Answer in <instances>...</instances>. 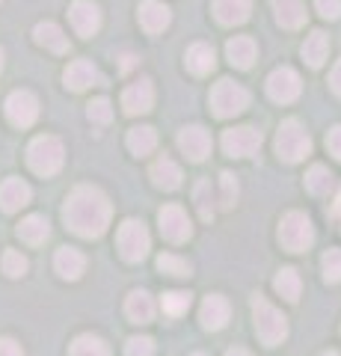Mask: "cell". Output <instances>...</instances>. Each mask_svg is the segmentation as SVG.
<instances>
[{"label": "cell", "instance_id": "22", "mask_svg": "<svg viewBox=\"0 0 341 356\" xmlns=\"http://www.w3.org/2000/svg\"><path fill=\"white\" fill-rule=\"evenodd\" d=\"M53 267H57V273L63 276V280H81L83 270H86V259H83V252L78 250H72V247H60L57 255H53Z\"/></svg>", "mask_w": 341, "mask_h": 356}, {"label": "cell", "instance_id": "8", "mask_svg": "<svg viewBox=\"0 0 341 356\" xmlns=\"http://www.w3.org/2000/svg\"><path fill=\"white\" fill-rule=\"evenodd\" d=\"M300 92H303V81H300V74H297L294 69L282 65V69L270 72V77H267V95L276 104H291V102L300 98Z\"/></svg>", "mask_w": 341, "mask_h": 356}, {"label": "cell", "instance_id": "20", "mask_svg": "<svg viewBox=\"0 0 341 356\" xmlns=\"http://www.w3.org/2000/svg\"><path fill=\"white\" fill-rule=\"evenodd\" d=\"M252 13V0H214V15L223 27L244 24Z\"/></svg>", "mask_w": 341, "mask_h": 356}, {"label": "cell", "instance_id": "30", "mask_svg": "<svg viewBox=\"0 0 341 356\" xmlns=\"http://www.w3.org/2000/svg\"><path fill=\"white\" fill-rule=\"evenodd\" d=\"M273 288H276L279 297H285L288 303H297V300H300V291H303L300 273H297L294 267H282L276 273V280H273Z\"/></svg>", "mask_w": 341, "mask_h": 356}, {"label": "cell", "instance_id": "35", "mask_svg": "<svg viewBox=\"0 0 341 356\" xmlns=\"http://www.w3.org/2000/svg\"><path fill=\"white\" fill-rule=\"evenodd\" d=\"M193 202L199 208V217L202 220H211L214 217V193H211V181H199L193 191Z\"/></svg>", "mask_w": 341, "mask_h": 356}, {"label": "cell", "instance_id": "13", "mask_svg": "<svg viewBox=\"0 0 341 356\" xmlns=\"http://www.w3.org/2000/svg\"><path fill=\"white\" fill-rule=\"evenodd\" d=\"M69 18H72L74 33L83 39H92L95 33L101 30V9H98L92 0H74L69 9Z\"/></svg>", "mask_w": 341, "mask_h": 356}, {"label": "cell", "instance_id": "2", "mask_svg": "<svg viewBox=\"0 0 341 356\" xmlns=\"http://www.w3.org/2000/svg\"><path fill=\"white\" fill-rule=\"evenodd\" d=\"M252 318H256L258 339L267 344V348H276V344H282L288 339V318H285L273 303H267L261 294L252 297Z\"/></svg>", "mask_w": 341, "mask_h": 356}, {"label": "cell", "instance_id": "29", "mask_svg": "<svg viewBox=\"0 0 341 356\" xmlns=\"http://www.w3.org/2000/svg\"><path fill=\"white\" fill-rule=\"evenodd\" d=\"M158 146V131L149 128V125H140V128H131L128 131V149L131 154H137V158H146L151 154Z\"/></svg>", "mask_w": 341, "mask_h": 356}, {"label": "cell", "instance_id": "24", "mask_svg": "<svg viewBox=\"0 0 341 356\" xmlns=\"http://www.w3.org/2000/svg\"><path fill=\"white\" fill-rule=\"evenodd\" d=\"M33 39H36V44H42V48H48L53 54H69V36H65L53 21H42V24H36Z\"/></svg>", "mask_w": 341, "mask_h": 356}, {"label": "cell", "instance_id": "6", "mask_svg": "<svg viewBox=\"0 0 341 356\" xmlns=\"http://www.w3.org/2000/svg\"><path fill=\"white\" fill-rule=\"evenodd\" d=\"M249 107V92L240 83L235 81H219L214 83L211 89V110H214V116L219 119H232L238 113H244V110Z\"/></svg>", "mask_w": 341, "mask_h": 356}, {"label": "cell", "instance_id": "26", "mask_svg": "<svg viewBox=\"0 0 341 356\" xmlns=\"http://www.w3.org/2000/svg\"><path fill=\"white\" fill-rule=\"evenodd\" d=\"M125 312L134 324H151V318H155V300L146 291H131L125 300Z\"/></svg>", "mask_w": 341, "mask_h": 356}, {"label": "cell", "instance_id": "19", "mask_svg": "<svg viewBox=\"0 0 341 356\" xmlns=\"http://www.w3.org/2000/svg\"><path fill=\"white\" fill-rule=\"evenodd\" d=\"M149 175H151V184L155 187H160V191H175V187H181V166L175 163L172 158H158L155 163H151V170H149Z\"/></svg>", "mask_w": 341, "mask_h": 356}, {"label": "cell", "instance_id": "23", "mask_svg": "<svg viewBox=\"0 0 341 356\" xmlns=\"http://www.w3.org/2000/svg\"><path fill=\"white\" fill-rule=\"evenodd\" d=\"M226 57H228V63H232L235 69H252V63H256V57H258L256 39H249V36H235V39H228Z\"/></svg>", "mask_w": 341, "mask_h": 356}, {"label": "cell", "instance_id": "38", "mask_svg": "<svg viewBox=\"0 0 341 356\" xmlns=\"http://www.w3.org/2000/svg\"><path fill=\"white\" fill-rule=\"evenodd\" d=\"M321 267H324L326 282H341V250H326L321 259Z\"/></svg>", "mask_w": 341, "mask_h": 356}, {"label": "cell", "instance_id": "40", "mask_svg": "<svg viewBox=\"0 0 341 356\" xmlns=\"http://www.w3.org/2000/svg\"><path fill=\"white\" fill-rule=\"evenodd\" d=\"M86 113H90V119L95 122V125H107V122L113 119V110H110V102H107V98H95Z\"/></svg>", "mask_w": 341, "mask_h": 356}, {"label": "cell", "instance_id": "39", "mask_svg": "<svg viewBox=\"0 0 341 356\" xmlns=\"http://www.w3.org/2000/svg\"><path fill=\"white\" fill-rule=\"evenodd\" d=\"M125 356H155V341L146 336H134L125 341Z\"/></svg>", "mask_w": 341, "mask_h": 356}, {"label": "cell", "instance_id": "11", "mask_svg": "<svg viewBox=\"0 0 341 356\" xmlns=\"http://www.w3.org/2000/svg\"><path fill=\"white\" fill-rule=\"evenodd\" d=\"M158 222H160V235L167 238L169 243H184V241H190V235H193L190 220H187L184 208H178V205H163L158 211Z\"/></svg>", "mask_w": 341, "mask_h": 356}, {"label": "cell", "instance_id": "25", "mask_svg": "<svg viewBox=\"0 0 341 356\" xmlns=\"http://www.w3.org/2000/svg\"><path fill=\"white\" fill-rule=\"evenodd\" d=\"M273 13H276L279 27H285V30H297L306 24L303 0H273Z\"/></svg>", "mask_w": 341, "mask_h": 356}, {"label": "cell", "instance_id": "32", "mask_svg": "<svg viewBox=\"0 0 341 356\" xmlns=\"http://www.w3.org/2000/svg\"><path fill=\"white\" fill-rule=\"evenodd\" d=\"M72 356H110V348H107V341L104 339H98V336H78L72 344Z\"/></svg>", "mask_w": 341, "mask_h": 356}, {"label": "cell", "instance_id": "9", "mask_svg": "<svg viewBox=\"0 0 341 356\" xmlns=\"http://www.w3.org/2000/svg\"><path fill=\"white\" fill-rule=\"evenodd\" d=\"M261 149V131L240 125V128H228L223 134V152L228 158H252Z\"/></svg>", "mask_w": 341, "mask_h": 356}, {"label": "cell", "instance_id": "21", "mask_svg": "<svg viewBox=\"0 0 341 356\" xmlns=\"http://www.w3.org/2000/svg\"><path fill=\"white\" fill-rule=\"evenodd\" d=\"M184 63H187V69H190L196 77H205V74H211V72H214V65H217V54H214L211 44L196 42V44H190V48H187Z\"/></svg>", "mask_w": 341, "mask_h": 356}, {"label": "cell", "instance_id": "14", "mask_svg": "<svg viewBox=\"0 0 341 356\" xmlns=\"http://www.w3.org/2000/svg\"><path fill=\"white\" fill-rule=\"evenodd\" d=\"M122 107L128 116H142L155 107V86L151 81H137L122 92Z\"/></svg>", "mask_w": 341, "mask_h": 356}, {"label": "cell", "instance_id": "44", "mask_svg": "<svg viewBox=\"0 0 341 356\" xmlns=\"http://www.w3.org/2000/svg\"><path fill=\"white\" fill-rule=\"evenodd\" d=\"M329 86H333V92L341 98V60L335 63V69H333V74H329Z\"/></svg>", "mask_w": 341, "mask_h": 356}, {"label": "cell", "instance_id": "17", "mask_svg": "<svg viewBox=\"0 0 341 356\" xmlns=\"http://www.w3.org/2000/svg\"><path fill=\"white\" fill-rule=\"evenodd\" d=\"M169 21H172V13L160 0H142L140 3V24L146 33H163L169 27Z\"/></svg>", "mask_w": 341, "mask_h": 356}, {"label": "cell", "instance_id": "4", "mask_svg": "<svg viewBox=\"0 0 341 356\" xmlns=\"http://www.w3.org/2000/svg\"><path fill=\"white\" fill-rule=\"evenodd\" d=\"M63 161H65V149L57 137H36L27 146V163L36 175H57L63 170Z\"/></svg>", "mask_w": 341, "mask_h": 356}, {"label": "cell", "instance_id": "27", "mask_svg": "<svg viewBox=\"0 0 341 356\" xmlns=\"http://www.w3.org/2000/svg\"><path fill=\"white\" fill-rule=\"evenodd\" d=\"M18 238L24 243H30V247H39V243H45L51 238V222L42 214H30L27 220H21Z\"/></svg>", "mask_w": 341, "mask_h": 356}, {"label": "cell", "instance_id": "31", "mask_svg": "<svg viewBox=\"0 0 341 356\" xmlns=\"http://www.w3.org/2000/svg\"><path fill=\"white\" fill-rule=\"evenodd\" d=\"M329 187H333V172H329L326 166L315 163L312 170L306 172V191L312 196H324V193H329Z\"/></svg>", "mask_w": 341, "mask_h": 356}, {"label": "cell", "instance_id": "28", "mask_svg": "<svg viewBox=\"0 0 341 356\" xmlns=\"http://www.w3.org/2000/svg\"><path fill=\"white\" fill-rule=\"evenodd\" d=\"M329 57V36L321 30H315L309 39L303 42V60L312 65V69H321Z\"/></svg>", "mask_w": 341, "mask_h": 356}, {"label": "cell", "instance_id": "7", "mask_svg": "<svg viewBox=\"0 0 341 356\" xmlns=\"http://www.w3.org/2000/svg\"><path fill=\"white\" fill-rule=\"evenodd\" d=\"M116 247L122 252V259L137 264L149 255L151 250V238H149V229L142 226L140 220H125L122 226H119V235H116Z\"/></svg>", "mask_w": 341, "mask_h": 356}, {"label": "cell", "instance_id": "36", "mask_svg": "<svg viewBox=\"0 0 341 356\" xmlns=\"http://www.w3.org/2000/svg\"><path fill=\"white\" fill-rule=\"evenodd\" d=\"M158 270L169 273V276H190V261L178 259V255H172V252H163V255H158Z\"/></svg>", "mask_w": 341, "mask_h": 356}, {"label": "cell", "instance_id": "18", "mask_svg": "<svg viewBox=\"0 0 341 356\" xmlns=\"http://www.w3.org/2000/svg\"><path fill=\"white\" fill-rule=\"evenodd\" d=\"M63 81L69 89H74V92H83V89H90V86H95L98 81H101V74H98V69L90 60H74L69 69H65Z\"/></svg>", "mask_w": 341, "mask_h": 356}, {"label": "cell", "instance_id": "33", "mask_svg": "<svg viewBox=\"0 0 341 356\" xmlns=\"http://www.w3.org/2000/svg\"><path fill=\"white\" fill-rule=\"evenodd\" d=\"M193 303V297L187 294V291H167L160 297V306H163V315H169V318H181L187 309H190Z\"/></svg>", "mask_w": 341, "mask_h": 356}, {"label": "cell", "instance_id": "1", "mask_svg": "<svg viewBox=\"0 0 341 356\" xmlns=\"http://www.w3.org/2000/svg\"><path fill=\"white\" fill-rule=\"evenodd\" d=\"M110 217H113V205L110 199L98 191V187L90 184H81L69 193L63 205V220L74 235L81 238H101L107 226H110Z\"/></svg>", "mask_w": 341, "mask_h": 356}, {"label": "cell", "instance_id": "37", "mask_svg": "<svg viewBox=\"0 0 341 356\" xmlns=\"http://www.w3.org/2000/svg\"><path fill=\"white\" fill-rule=\"evenodd\" d=\"M27 259L21 255L18 250H6L3 252V273L6 276H13V280H18V276H24L27 273Z\"/></svg>", "mask_w": 341, "mask_h": 356}, {"label": "cell", "instance_id": "15", "mask_svg": "<svg viewBox=\"0 0 341 356\" xmlns=\"http://www.w3.org/2000/svg\"><path fill=\"white\" fill-rule=\"evenodd\" d=\"M228 315H232V309H228V300L226 297H219V294H208L202 300V306H199V321H202V327L205 330H223L228 324Z\"/></svg>", "mask_w": 341, "mask_h": 356}, {"label": "cell", "instance_id": "5", "mask_svg": "<svg viewBox=\"0 0 341 356\" xmlns=\"http://www.w3.org/2000/svg\"><path fill=\"white\" fill-rule=\"evenodd\" d=\"M279 243L288 252H306L315 243V226L303 211H291L279 222Z\"/></svg>", "mask_w": 341, "mask_h": 356}, {"label": "cell", "instance_id": "48", "mask_svg": "<svg viewBox=\"0 0 341 356\" xmlns=\"http://www.w3.org/2000/svg\"><path fill=\"white\" fill-rule=\"evenodd\" d=\"M0 72H3V51H0Z\"/></svg>", "mask_w": 341, "mask_h": 356}, {"label": "cell", "instance_id": "10", "mask_svg": "<svg viewBox=\"0 0 341 356\" xmlns=\"http://www.w3.org/2000/svg\"><path fill=\"white\" fill-rule=\"evenodd\" d=\"M3 110H6V119L13 122L15 128H30L33 122L39 119V102L27 89H15V92L6 98Z\"/></svg>", "mask_w": 341, "mask_h": 356}, {"label": "cell", "instance_id": "12", "mask_svg": "<svg viewBox=\"0 0 341 356\" xmlns=\"http://www.w3.org/2000/svg\"><path fill=\"white\" fill-rule=\"evenodd\" d=\"M178 149L187 154V161L193 163H202L208 154H211L214 143H211V134H208L202 125H190V128H181L178 134Z\"/></svg>", "mask_w": 341, "mask_h": 356}, {"label": "cell", "instance_id": "41", "mask_svg": "<svg viewBox=\"0 0 341 356\" xmlns=\"http://www.w3.org/2000/svg\"><path fill=\"white\" fill-rule=\"evenodd\" d=\"M315 6H317V13L329 21L341 18V0H315Z\"/></svg>", "mask_w": 341, "mask_h": 356}, {"label": "cell", "instance_id": "45", "mask_svg": "<svg viewBox=\"0 0 341 356\" xmlns=\"http://www.w3.org/2000/svg\"><path fill=\"white\" fill-rule=\"evenodd\" d=\"M329 217H341V191H338V196H335V202H333V208H329Z\"/></svg>", "mask_w": 341, "mask_h": 356}, {"label": "cell", "instance_id": "3", "mask_svg": "<svg viewBox=\"0 0 341 356\" xmlns=\"http://www.w3.org/2000/svg\"><path fill=\"white\" fill-rule=\"evenodd\" d=\"M276 154L285 163H300L312 154V137L297 119H285L276 131Z\"/></svg>", "mask_w": 341, "mask_h": 356}, {"label": "cell", "instance_id": "43", "mask_svg": "<svg viewBox=\"0 0 341 356\" xmlns=\"http://www.w3.org/2000/svg\"><path fill=\"white\" fill-rule=\"evenodd\" d=\"M0 356H24V350L13 339H0Z\"/></svg>", "mask_w": 341, "mask_h": 356}, {"label": "cell", "instance_id": "49", "mask_svg": "<svg viewBox=\"0 0 341 356\" xmlns=\"http://www.w3.org/2000/svg\"><path fill=\"white\" fill-rule=\"evenodd\" d=\"M190 356H205V353H190Z\"/></svg>", "mask_w": 341, "mask_h": 356}, {"label": "cell", "instance_id": "34", "mask_svg": "<svg viewBox=\"0 0 341 356\" xmlns=\"http://www.w3.org/2000/svg\"><path fill=\"white\" fill-rule=\"evenodd\" d=\"M238 178L235 172H219V208L232 211L235 202H238Z\"/></svg>", "mask_w": 341, "mask_h": 356}, {"label": "cell", "instance_id": "47", "mask_svg": "<svg viewBox=\"0 0 341 356\" xmlns=\"http://www.w3.org/2000/svg\"><path fill=\"white\" fill-rule=\"evenodd\" d=\"M324 356H341V353H338V350H329V353H324Z\"/></svg>", "mask_w": 341, "mask_h": 356}, {"label": "cell", "instance_id": "42", "mask_svg": "<svg viewBox=\"0 0 341 356\" xmlns=\"http://www.w3.org/2000/svg\"><path fill=\"white\" fill-rule=\"evenodd\" d=\"M326 149H329V154H335V158L341 161V125H335L326 134Z\"/></svg>", "mask_w": 341, "mask_h": 356}, {"label": "cell", "instance_id": "46", "mask_svg": "<svg viewBox=\"0 0 341 356\" xmlns=\"http://www.w3.org/2000/svg\"><path fill=\"white\" fill-rule=\"evenodd\" d=\"M226 356H252V353H249V350H244V348H232Z\"/></svg>", "mask_w": 341, "mask_h": 356}, {"label": "cell", "instance_id": "16", "mask_svg": "<svg viewBox=\"0 0 341 356\" xmlns=\"http://www.w3.org/2000/svg\"><path fill=\"white\" fill-rule=\"evenodd\" d=\"M30 199H33V191H30L27 181H21V178H6V181L0 184V208H3L6 214L21 211Z\"/></svg>", "mask_w": 341, "mask_h": 356}]
</instances>
